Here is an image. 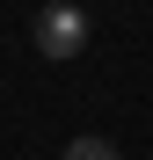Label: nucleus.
Instances as JSON below:
<instances>
[{
  "instance_id": "2",
  "label": "nucleus",
  "mask_w": 153,
  "mask_h": 160,
  "mask_svg": "<svg viewBox=\"0 0 153 160\" xmlns=\"http://www.w3.org/2000/svg\"><path fill=\"white\" fill-rule=\"evenodd\" d=\"M66 160H117V146H110V138H73Z\"/></svg>"
},
{
  "instance_id": "1",
  "label": "nucleus",
  "mask_w": 153,
  "mask_h": 160,
  "mask_svg": "<svg viewBox=\"0 0 153 160\" xmlns=\"http://www.w3.org/2000/svg\"><path fill=\"white\" fill-rule=\"evenodd\" d=\"M37 51L44 58H80L88 51V15L73 8V0H51V8L37 15Z\"/></svg>"
}]
</instances>
